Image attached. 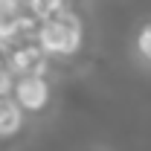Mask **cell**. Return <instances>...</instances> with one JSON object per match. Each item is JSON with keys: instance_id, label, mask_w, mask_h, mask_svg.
I'll return each mask as SVG.
<instances>
[{"instance_id": "6da1fadb", "label": "cell", "mask_w": 151, "mask_h": 151, "mask_svg": "<svg viewBox=\"0 0 151 151\" xmlns=\"http://www.w3.org/2000/svg\"><path fill=\"white\" fill-rule=\"evenodd\" d=\"M32 41H35V47L50 58V61H52V58L76 55V52L81 50V41H84L81 18L67 6L58 18L35 23V35H32Z\"/></svg>"}, {"instance_id": "7a4b0ae2", "label": "cell", "mask_w": 151, "mask_h": 151, "mask_svg": "<svg viewBox=\"0 0 151 151\" xmlns=\"http://www.w3.org/2000/svg\"><path fill=\"white\" fill-rule=\"evenodd\" d=\"M12 99L23 113H41L52 99L50 78H44V76H20V78H15Z\"/></svg>"}, {"instance_id": "3957f363", "label": "cell", "mask_w": 151, "mask_h": 151, "mask_svg": "<svg viewBox=\"0 0 151 151\" xmlns=\"http://www.w3.org/2000/svg\"><path fill=\"white\" fill-rule=\"evenodd\" d=\"M3 61H6V67L12 70L15 78H20V76H44L47 78L50 67H52V61L35 47V41H26V44L15 47Z\"/></svg>"}, {"instance_id": "277c9868", "label": "cell", "mask_w": 151, "mask_h": 151, "mask_svg": "<svg viewBox=\"0 0 151 151\" xmlns=\"http://www.w3.org/2000/svg\"><path fill=\"white\" fill-rule=\"evenodd\" d=\"M23 128V111L12 96H0V137H15Z\"/></svg>"}, {"instance_id": "5b68a950", "label": "cell", "mask_w": 151, "mask_h": 151, "mask_svg": "<svg viewBox=\"0 0 151 151\" xmlns=\"http://www.w3.org/2000/svg\"><path fill=\"white\" fill-rule=\"evenodd\" d=\"M64 9H67V0H23V12H26V18H32L35 23L58 18Z\"/></svg>"}]
</instances>
